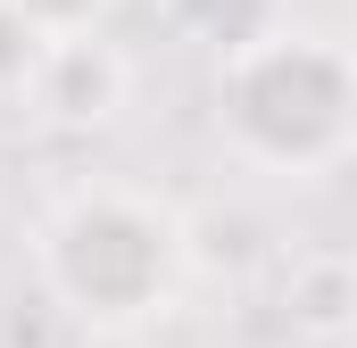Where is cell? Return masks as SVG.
<instances>
[{"mask_svg":"<svg viewBox=\"0 0 357 348\" xmlns=\"http://www.w3.org/2000/svg\"><path fill=\"white\" fill-rule=\"evenodd\" d=\"M50 282L91 324H133L175 282V224L133 191H84L50 224Z\"/></svg>","mask_w":357,"mask_h":348,"instance_id":"obj_1","label":"cell"},{"mask_svg":"<svg viewBox=\"0 0 357 348\" xmlns=\"http://www.w3.org/2000/svg\"><path fill=\"white\" fill-rule=\"evenodd\" d=\"M225 116L274 166H324L357 133V75L324 42H266L233 58Z\"/></svg>","mask_w":357,"mask_h":348,"instance_id":"obj_2","label":"cell"}]
</instances>
